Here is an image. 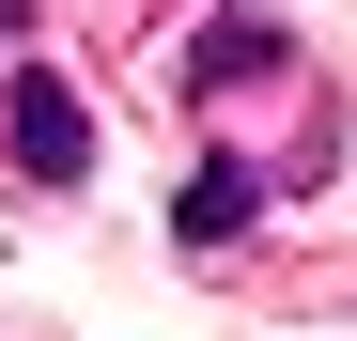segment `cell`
<instances>
[{
	"mask_svg": "<svg viewBox=\"0 0 357 341\" xmlns=\"http://www.w3.org/2000/svg\"><path fill=\"white\" fill-rule=\"evenodd\" d=\"M249 217H264V170H187V202H171V233H187V248H233Z\"/></svg>",
	"mask_w": 357,
	"mask_h": 341,
	"instance_id": "obj_2",
	"label": "cell"
},
{
	"mask_svg": "<svg viewBox=\"0 0 357 341\" xmlns=\"http://www.w3.org/2000/svg\"><path fill=\"white\" fill-rule=\"evenodd\" d=\"M264 63H280V31H264V16H218V31H202V78H218V93H233V78H264Z\"/></svg>",
	"mask_w": 357,
	"mask_h": 341,
	"instance_id": "obj_3",
	"label": "cell"
},
{
	"mask_svg": "<svg viewBox=\"0 0 357 341\" xmlns=\"http://www.w3.org/2000/svg\"><path fill=\"white\" fill-rule=\"evenodd\" d=\"M0 125H16V170H31V187H78V170H93V109H78L63 78H16Z\"/></svg>",
	"mask_w": 357,
	"mask_h": 341,
	"instance_id": "obj_1",
	"label": "cell"
}]
</instances>
